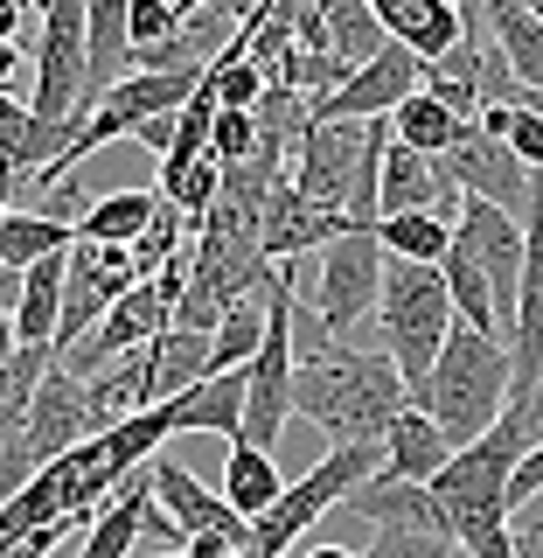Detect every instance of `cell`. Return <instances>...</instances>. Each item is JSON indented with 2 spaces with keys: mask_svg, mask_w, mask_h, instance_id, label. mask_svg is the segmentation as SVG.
Listing matches in <instances>:
<instances>
[{
  "mask_svg": "<svg viewBox=\"0 0 543 558\" xmlns=\"http://www.w3.org/2000/svg\"><path fill=\"white\" fill-rule=\"evenodd\" d=\"M217 182H223V161H217L209 147H202V154H188V161H161V196L182 209L188 223H196L202 209L217 203Z\"/></svg>",
  "mask_w": 543,
  "mask_h": 558,
  "instance_id": "obj_30",
  "label": "cell"
},
{
  "mask_svg": "<svg viewBox=\"0 0 543 558\" xmlns=\"http://www.w3.org/2000/svg\"><path fill=\"white\" fill-rule=\"evenodd\" d=\"M161 405H168L174 433H217V440H237V426H244V371H209V377L188 384V391L161 398Z\"/></svg>",
  "mask_w": 543,
  "mask_h": 558,
  "instance_id": "obj_17",
  "label": "cell"
},
{
  "mask_svg": "<svg viewBox=\"0 0 543 558\" xmlns=\"http://www.w3.org/2000/svg\"><path fill=\"white\" fill-rule=\"evenodd\" d=\"M440 168H446V182L460 189V196H488V203H502V209H530V161H516V147L509 140H495V133H481V126H467L453 147L440 154Z\"/></svg>",
  "mask_w": 543,
  "mask_h": 558,
  "instance_id": "obj_12",
  "label": "cell"
},
{
  "mask_svg": "<svg viewBox=\"0 0 543 558\" xmlns=\"http://www.w3.org/2000/svg\"><path fill=\"white\" fill-rule=\"evenodd\" d=\"M383 244H377V223H348L321 244V279H313V314H321L328 336H356V322L377 307V287H383Z\"/></svg>",
  "mask_w": 543,
  "mask_h": 558,
  "instance_id": "obj_7",
  "label": "cell"
},
{
  "mask_svg": "<svg viewBox=\"0 0 543 558\" xmlns=\"http://www.w3.org/2000/svg\"><path fill=\"white\" fill-rule=\"evenodd\" d=\"M70 238H77V223L49 217V209H8V217H0V266L22 272V266H35L42 252H63Z\"/></svg>",
  "mask_w": 543,
  "mask_h": 558,
  "instance_id": "obj_25",
  "label": "cell"
},
{
  "mask_svg": "<svg viewBox=\"0 0 543 558\" xmlns=\"http://www.w3.org/2000/svg\"><path fill=\"white\" fill-rule=\"evenodd\" d=\"M377 244L391 258H425V266H440L446 244H453V217L446 209H397V217H377Z\"/></svg>",
  "mask_w": 543,
  "mask_h": 558,
  "instance_id": "obj_24",
  "label": "cell"
},
{
  "mask_svg": "<svg viewBox=\"0 0 543 558\" xmlns=\"http://www.w3.org/2000/svg\"><path fill=\"white\" fill-rule=\"evenodd\" d=\"M509 405L522 412V426H530V440H543V377L530 384V391H516V398H509Z\"/></svg>",
  "mask_w": 543,
  "mask_h": 558,
  "instance_id": "obj_37",
  "label": "cell"
},
{
  "mask_svg": "<svg viewBox=\"0 0 543 558\" xmlns=\"http://www.w3.org/2000/svg\"><path fill=\"white\" fill-rule=\"evenodd\" d=\"M522 8H530V14H536V22H543V0H522Z\"/></svg>",
  "mask_w": 543,
  "mask_h": 558,
  "instance_id": "obj_44",
  "label": "cell"
},
{
  "mask_svg": "<svg viewBox=\"0 0 543 558\" xmlns=\"http://www.w3.org/2000/svg\"><path fill=\"white\" fill-rule=\"evenodd\" d=\"M377 461H383V447H370V440H335L300 482L279 488V502H266V510L251 517V551L286 558L293 545H307V531L321 523V510H335V502H342L362 475H370Z\"/></svg>",
  "mask_w": 543,
  "mask_h": 558,
  "instance_id": "obj_6",
  "label": "cell"
},
{
  "mask_svg": "<svg viewBox=\"0 0 543 558\" xmlns=\"http://www.w3.org/2000/svg\"><path fill=\"white\" fill-rule=\"evenodd\" d=\"M530 496H543V440L516 453L509 482H502V510H509V517H522V502H530Z\"/></svg>",
  "mask_w": 543,
  "mask_h": 558,
  "instance_id": "obj_34",
  "label": "cell"
},
{
  "mask_svg": "<svg viewBox=\"0 0 543 558\" xmlns=\"http://www.w3.org/2000/svg\"><path fill=\"white\" fill-rule=\"evenodd\" d=\"M377 322H383V356L397 363L405 391H418L440 356L446 328L460 322L446 293V272L425 258H383V287H377Z\"/></svg>",
  "mask_w": 543,
  "mask_h": 558,
  "instance_id": "obj_4",
  "label": "cell"
},
{
  "mask_svg": "<svg viewBox=\"0 0 543 558\" xmlns=\"http://www.w3.org/2000/svg\"><path fill=\"white\" fill-rule=\"evenodd\" d=\"M300 558H356V551H342V545H307Z\"/></svg>",
  "mask_w": 543,
  "mask_h": 558,
  "instance_id": "obj_42",
  "label": "cell"
},
{
  "mask_svg": "<svg viewBox=\"0 0 543 558\" xmlns=\"http://www.w3.org/2000/svg\"><path fill=\"white\" fill-rule=\"evenodd\" d=\"M370 8H377L383 35H397L418 63H440L460 43V8L453 0H370Z\"/></svg>",
  "mask_w": 543,
  "mask_h": 558,
  "instance_id": "obj_19",
  "label": "cell"
},
{
  "mask_svg": "<svg viewBox=\"0 0 543 558\" xmlns=\"http://www.w3.org/2000/svg\"><path fill=\"white\" fill-rule=\"evenodd\" d=\"M258 336H266V301H258V293H244V301L223 307L217 336H209V371H244V363H251V349H258Z\"/></svg>",
  "mask_w": 543,
  "mask_h": 558,
  "instance_id": "obj_29",
  "label": "cell"
},
{
  "mask_svg": "<svg viewBox=\"0 0 543 558\" xmlns=\"http://www.w3.org/2000/svg\"><path fill=\"white\" fill-rule=\"evenodd\" d=\"M174 28H182V8H174V0H133V14H126L133 43H161V35H174Z\"/></svg>",
  "mask_w": 543,
  "mask_h": 558,
  "instance_id": "obj_35",
  "label": "cell"
},
{
  "mask_svg": "<svg viewBox=\"0 0 543 558\" xmlns=\"http://www.w3.org/2000/svg\"><path fill=\"white\" fill-rule=\"evenodd\" d=\"M293 328H307V336H293V412L313 418L328 440L383 447L391 418L411 405L397 363L383 356V349L328 336L321 314H307V307H293Z\"/></svg>",
  "mask_w": 543,
  "mask_h": 558,
  "instance_id": "obj_1",
  "label": "cell"
},
{
  "mask_svg": "<svg viewBox=\"0 0 543 558\" xmlns=\"http://www.w3.org/2000/svg\"><path fill=\"white\" fill-rule=\"evenodd\" d=\"M342 517H356V523H370V531H383V523H411V531H446L453 537V523H446V510L432 502V488L425 482H405V475H362L348 496L335 502Z\"/></svg>",
  "mask_w": 543,
  "mask_h": 558,
  "instance_id": "obj_16",
  "label": "cell"
},
{
  "mask_svg": "<svg viewBox=\"0 0 543 558\" xmlns=\"http://www.w3.org/2000/svg\"><path fill=\"white\" fill-rule=\"evenodd\" d=\"M133 279H139V272H133V252H126V244H91V238H70L63 307H57V342H49V349L63 356V349L77 342L84 328H91L98 314H104V307L119 301V293L133 287Z\"/></svg>",
  "mask_w": 543,
  "mask_h": 558,
  "instance_id": "obj_10",
  "label": "cell"
},
{
  "mask_svg": "<svg viewBox=\"0 0 543 558\" xmlns=\"http://www.w3.org/2000/svg\"><path fill=\"white\" fill-rule=\"evenodd\" d=\"M63 266H70V244L63 252H42L35 266L14 272V336L49 349L57 342V307H63ZM57 356V349H49Z\"/></svg>",
  "mask_w": 543,
  "mask_h": 558,
  "instance_id": "obj_18",
  "label": "cell"
},
{
  "mask_svg": "<svg viewBox=\"0 0 543 558\" xmlns=\"http://www.w3.org/2000/svg\"><path fill=\"white\" fill-rule=\"evenodd\" d=\"M446 453H453V440L432 426V412H425V405H405V412L391 418V433H383V475L432 482V475L446 468Z\"/></svg>",
  "mask_w": 543,
  "mask_h": 558,
  "instance_id": "obj_20",
  "label": "cell"
},
{
  "mask_svg": "<svg viewBox=\"0 0 543 558\" xmlns=\"http://www.w3.org/2000/svg\"><path fill=\"white\" fill-rule=\"evenodd\" d=\"M279 488H286V475H279L272 453L231 440V453H223V502H231V510H244V517H258L266 502H279Z\"/></svg>",
  "mask_w": 543,
  "mask_h": 558,
  "instance_id": "obj_23",
  "label": "cell"
},
{
  "mask_svg": "<svg viewBox=\"0 0 543 558\" xmlns=\"http://www.w3.org/2000/svg\"><path fill=\"white\" fill-rule=\"evenodd\" d=\"M35 28V112L84 126V0H42Z\"/></svg>",
  "mask_w": 543,
  "mask_h": 558,
  "instance_id": "obj_9",
  "label": "cell"
},
{
  "mask_svg": "<svg viewBox=\"0 0 543 558\" xmlns=\"http://www.w3.org/2000/svg\"><path fill=\"white\" fill-rule=\"evenodd\" d=\"M91 433H104V418L91 405V384H84L77 371H63V363H49L42 377H35L28 405H22V426H14V447L28 453L35 468L57 461V453H70L77 440H91Z\"/></svg>",
  "mask_w": 543,
  "mask_h": 558,
  "instance_id": "obj_8",
  "label": "cell"
},
{
  "mask_svg": "<svg viewBox=\"0 0 543 558\" xmlns=\"http://www.w3.org/2000/svg\"><path fill=\"white\" fill-rule=\"evenodd\" d=\"M467 126H474V119H460L446 98H432L425 84H418V92L391 112V140H405V147H418V154H446Z\"/></svg>",
  "mask_w": 543,
  "mask_h": 558,
  "instance_id": "obj_22",
  "label": "cell"
},
{
  "mask_svg": "<svg viewBox=\"0 0 543 558\" xmlns=\"http://www.w3.org/2000/svg\"><path fill=\"white\" fill-rule=\"evenodd\" d=\"M522 105H530V112H543V92H522Z\"/></svg>",
  "mask_w": 543,
  "mask_h": 558,
  "instance_id": "obj_43",
  "label": "cell"
},
{
  "mask_svg": "<svg viewBox=\"0 0 543 558\" xmlns=\"http://www.w3.org/2000/svg\"><path fill=\"white\" fill-rule=\"evenodd\" d=\"M251 147H258V119L237 112V105H217V112H209V154L231 168V161H244Z\"/></svg>",
  "mask_w": 543,
  "mask_h": 558,
  "instance_id": "obj_33",
  "label": "cell"
},
{
  "mask_svg": "<svg viewBox=\"0 0 543 558\" xmlns=\"http://www.w3.org/2000/svg\"><path fill=\"white\" fill-rule=\"evenodd\" d=\"M147 482H153V502H161L182 531H223L231 545H251V517L231 510V502H223V488L209 496V482L188 475L174 453H153V461H147Z\"/></svg>",
  "mask_w": 543,
  "mask_h": 558,
  "instance_id": "obj_13",
  "label": "cell"
},
{
  "mask_svg": "<svg viewBox=\"0 0 543 558\" xmlns=\"http://www.w3.org/2000/svg\"><path fill=\"white\" fill-rule=\"evenodd\" d=\"M516 531V558H543V517H509Z\"/></svg>",
  "mask_w": 543,
  "mask_h": 558,
  "instance_id": "obj_38",
  "label": "cell"
},
{
  "mask_svg": "<svg viewBox=\"0 0 543 558\" xmlns=\"http://www.w3.org/2000/svg\"><path fill=\"white\" fill-rule=\"evenodd\" d=\"M411 405H425L432 426H440L453 447H467L474 433L495 426L502 405H509V342L488 336V328L453 322L440 356H432V371H425V384L411 391Z\"/></svg>",
  "mask_w": 543,
  "mask_h": 558,
  "instance_id": "obj_2",
  "label": "cell"
},
{
  "mask_svg": "<svg viewBox=\"0 0 543 558\" xmlns=\"http://www.w3.org/2000/svg\"><path fill=\"white\" fill-rule=\"evenodd\" d=\"M516 147V161H530V168H543V112H530V105H516L509 112V133H502Z\"/></svg>",
  "mask_w": 543,
  "mask_h": 558,
  "instance_id": "obj_36",
  "label": "cell"
},
{
  "mask_svg": "<svg viewBox=\"0 0 543 558\" xmlns=\"http://www.w3.org/2000/svg\"><path fill=\"white\" fill-rule=\"evenodd\" d=\"M488 28H495V49L509 63V77L522 92H543V22L522 0H488Z\"/></svg>",
  "mask_w": 543,
  "mask_h": 558,
  "instance_id": "obj_21",
  "label": "cell"
},
{
  "mask_svg": "<svg viewBox=\"0 0 543 558\" xmlns=\"http://www.w3.org/2000/svg\"><path fill=\"white\" fill-rule=\"evenodd\" d=\"M14 349H22V336H14V307H8V301H0V363H8V356H14Z\"/></svg>",
  "mask_w": 543,
  "mask_h": 558,
  "instance_id": "obj_40",
  "label": "cell"
},
{
  "mask_svg": "<svg viewBox=\"0 0 543 558\" xmlns=\"http://www.w3.org/2000/svg\"><path fill=\"white\" fill-rule=\"evenodd\" d=\"M153 203H161V196H147V189H112V196L84 203V217H77V238H91V244H133L139 231H147Z\"/></svg>",
  "mask_w": 543,
  "mask_h": 558,
  "instance_id": "obj_27",
  "label": "cell"
},
{
  "mask_svg": "<svg viewBox=\"0 0 543 558\" xmlns=\"http://www.w3.org/2000/svg\"><path fill=\"white\" fill-rule=\"evenodd\" d=\"M139 147H153V154H168V140H174V112H153L147 126H133Z\"/></svg>",
  "mask_w": 543,
  "mask_h": 558,
  "instance_id": "obj_39",
  "label": "cell"
},
{
  "mask_svg": "<svg viewBox=\"0 0 543 558\" xmlns=\"http://www.w3.org/2000/svg\"><path fill=\"white\" fill-rule=\"evenodd\" d=\"M356 558H453V537L446 531H411V523H383L370 537V551Z\"/></svg>",
  "mask_w": 543,
  "mask_h": 558,
  "instance_id": "obj_32",
  "label": "cell"
},
{
  "mask_svg": "<svg viewBox=\"0 0 543 558\" xmlns=\"http://www.w3.org/2000/svg\"><path fill=\"white\" fill-rule=\"evenodd\" d=\"M522 447H536L530 426H522L516 405H502L495 426L446 453V468L425 488H432V502L446 510L453 531H460V523H509V510H502V482H509V468H516Z\"/></svg>",
  "mask_w": 543,
  "mask_h": 558,
  "instance_id": "obj_5",
  "label": "cell"
},
{
  "mask_svg": "<svg viewBox=\"0 0 543 558\" xmlns=\"http://www.w3.org/2000/svg\"><path fill=\"white\" fill-rule=\"evenodd\" d=\"M182 231H188V217H182V209H174V203L161 196V203H153V217H147V231H139V238L126 244V252H133V272H139V279H153V266H168V258H174Z\"/></svg>",
  "mask_w": 543,
  "mask_h": 558,
  "instance_id": "obj_31",
  "label": "cell"
},
{
  "mask_svg": "<svg viewBox=\"0 0 543 558\" xmlns=\"http://www.w3.org/2000/svg\"><path fill=\"white\" fill-rule=\"evenodd\" d=\"M14 70H22V43H0V92H8Z\"/></svg>",
  "mask_w": 543,
  "mask_h": 558,
  "instance_id": "obj_41",
  "label": "cell"
},
{
  "mask_svg": "<svg viewBox=\"0 0 543 558\" xmlns=\"http://www.w3.org/2000/svg\"><path fill=\"white\" fill-rule=\"evenodd\" d=\"M147 363H153V398H174L196 377H209V336H196V328H161L147 342Z\"/></svg>",
  "mask_w": 543,
  "mask_h": 558,
  "instance_id": "obj_26",
  "label": "cell"
},
{
  "mask_svg": "<svg viewBox=\"0 0 543 558\" xmlns=\"http://www.w3.org/2000/svg\"><path fill=\"white\" fill-rule=\"evenodd\" d=\"M440 272H446V293H453V314H460L467 328H488V336H502V314H495V287H488V272H481L474 258L460 252V244H446ZM502 342H509V336H502Z\"/></svg>",
  "mask_w": 543,
  "mask_h": 558,
  "instance_id": "obj_28",
  "label": "cell"
},
{
  "mask_svg": "<svg viewBox=\"0 0 543 558\" xmlns=\"http://www.w3.org/2000/svg\"><path fill=\"white\" fill-rule=\"evenodd\" d=\"M335 231H348L342 209L300 196V189L279 174L266 189V203H258V244H266V258H300V252H321Z\"/></svg>",
  "mask_w": 543,
  "mask_h": 558,
  "instance_id": "obj_14",
  "label": "cell"
},
{
  "mask_svg": "<svg viewBox=\"0 0 543 558\" xmlns=\"http://www.w3.org/2000/svg\"><path fill=\"white\" fill-rule=\"evenodd\" d=\"M418 77H425V63H418L411 49L391 35V43H383L370 63H356V70L335 84V92L313 98V119H391L397 105L418 92Z\"/></svg>",
  "mask_w": 543,
  "mask_h": 558,
  "instance_id": "obj_11",
  "label": "cell"
},
{
  "mask_svg": "<svg viewBox=\"0 0 543 558\" xmlns=\"http://www.w3.org/2000/svg\"><path fill=\"white\" fill-rule=\"evenodd\" d=\"M397 209H460V189L446 182L440 154H418L405 140H383L377 161V217H397Z\"/></svg>",
  "mask_w": 543,
  "mask_h": 558,
  "instance_id": "obj_15",
  "label": "cell"
},
{
  "mask_svg": "<svg viewBox=\"0 0 543 558\" xmlns=\"http://www.w3.org/2000/svg\"><path fill=\"white\" fill-rule=\"evenodd\" d=\"M70 558H84V551H70Z\"/></svg>",
  "mask_w": 543,
  "mask_h": 558,
  "instance_id": "obj_45",
  "label": "cell"
},
{
  "mask_svg": "<svg viewBox=\"0 0 543 558\" xmlns=\"http://www.w3.org/2000/svg\"><path fill=\"white\" fill-rule=\"evenodd\" d=\"M383 140H391V119H313L293 147V174L286 182L300 196L342 209L348 223H377V161Z\"/></svg>",
  "mask_w": 543,
  "mask_h": 558,
  "instance_id": "obj_3",
  "label": "cell"
}]
</instances>
